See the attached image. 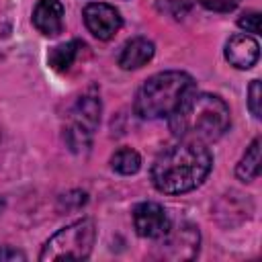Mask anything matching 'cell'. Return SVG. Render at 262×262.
Returning <instances> with one entry per match:
<instances>
[{
  "mask_svg": "<svg viewBox=\"0 0 262 262\" xmlns=\"http://www.w3.org/2000/svg\"><path fill=\"white\" fill-rule=\"evenodd\" d=\"M154 53H156V47L149 39L133 37L123 45V49L119 53V66L123 70H137V68L145 66L154 57Z\"/></svg>",
  "mask_w": 262,
  "mask_h": 262,
  "instance_id": "8fae6325",
  "label": "cell"
},
{
  "mask_svg": "<svg viewBox=\"0 0 262 262\" xmlns=\"http://www.w3.org/2000/svg\"><path fill=\"white\" fill-rule=\"evenodd\" d=\"M158 239L160 242L156 246V258L172 260V262L196 258L201 246L199 227H194L192 223H178L176 227L170 225V229Z\"/></svg>",
  "mask_w": 262,
  "mask_h": 262,
  "instance_id": "8992f818",
  "label": "cell"
},
{
  "mask_svg": "<svg viewBox=\"0 0 262 262\" xmlns=\"http://www.w3.org/2000/svg\"><path fill=\"white\" fill-rule=\"evenodd\" d=\"M199 4L213 12H229L239 4V0H199Z\"/></svg>",
  "mask_w": 262,
  "mask_h": 262,
  "instance_id": "e0dca14e",
  "label": "cell"
},
{
  "mask_svg": "<svg viewBox=\"0 0 262 262\" xmlns=\"http://www.w3.org/2000/svg\"><path fill=\"white\" fill-rule=\"evenodd\" d=\"M260 174V139L256 137L244 151L242 160L235 166V176L242 182H252Z\"/></svg>",
  "mask_w": 262,
  "mask_h": 262,
  "instance_id": "4fadbf2b",
  "label": "cell"
},
{
  "mask_svg": "<svg viewBox=\"0 0 262 262\" xmlns=\"http://www.w3.org/2000/svg\"><path fill=\"white\" fill-rule=\"evenodd\" d=\"M100 113H102V104L94 88L82 92L72 104L63 125V137L68 147L74 154L86 151L90 147L94 131L98 129V123H100Z\"/></svg>",
  "mask_w": 262,
  "mask_h": 262,
  "instance_id": "5b68a950",
  "label": "cell"
},
{
  "mask_svg": "<svg viewBox=\"0 0 262 262\" xmlns=\"http://www.w3.org/2000/svg\"><path fill=\"white\" fill-rule=\"evenodd\" d=\"M0 260H27V254L12 246H0Z\"/></svg>",
  "mask_w": 262,
  "mask_h": 262,
  "instance_id": "ac0fdd59",
  "label": "cell"
},
{
  "mask_svg": "<svg viewBox=\"0 0 262 262\" xmlns=\"http://www.w3.org/2000/svg\"><path fill=\"white\" fill-rule=\"evenodd\" d=\"M84 25L96 39L108 41L119 33L123 18L115 6L106 2H90L84 8Z\"/></svg>",
  "mask_w": 262,
  "mask_h": 262,
  "instance_id": "52a82bcc",
  "label": "cell"
},
{
  "mask_svg": "<svg viewBox=\"0 0 262 262\" xmlns=\"http://www.w3.org/2000/svg\"><path fill=\"white\" fill-rule=\"evenodd\" d=\"M168 119L176 139L203 145L221 139L231 125L227 102L217 94L196 90L188 92Z\"/></svg>",
  "mask_w": 262,
  "mask_h": 262,
  "instance_id": "6da1fadb",
  "label": "cell"
},
{
  "mask_svg": "<svg viewBox=\"0 0 262 262\" xmlns=\"http://www.w3.org/2000/svg\"><path fill=\"white\" fill-rule=\"evenodd\" d=\"M111 166H113L115 172L129 176V174H135L141 168V156L131 147H121L113 154Z\"/></svg>",
  "mask_w": 262,
  "mask_h": 262,
  "instance_id": "5bb4252c",
  "label": "cell"
},
{
  "mask_svg": "<svg viewBox=\"0 0 262 262\" xmlns=\"http://www.w3.org/2000/svg\"><path fill=\"white\" fill-rule=\"evenodd\" d=\"M260 57L258 41L246 33H237L225 43V59L237 70H250Z\"/></svg>",
  "mask_w": 262,
  "mask_h": 262,
  "instance_id": "9c48e42d",
  "label": "cell"
},
{
  "mask_svg": "<svg viewBox=\"0 0 262 262\" xmlns=\"http://www.w3.org/2000/svg\"><path fill=\"white\" fill-rule=\"evenodd\" d=\"M194 90V80L190 74L180 70L158 72L149 76L135 94L133 111L139 119H164L170 117L188 92Z\"/></svg>",
  "mask_w": 262,
  "mask_h": 262,
  "instance_id": "3957f363",
  "label": "cell"
},
{
  "mask_svg": "<svg viewBox=\"0 0 262 262\" xmlns=\"http://www.w3.org/2000/svg\"><path fill=\"white\" fill-rule=\"evenodd\" d=\"M213 156L203 143L180 141L162 151L151 166V182L164 194L190 192L205 182Z\"/></svg>",
  "mask_w": 262,
  "mask_h": 262,
  "instance_id": "7a4b0ae2",
  "label": "cell"
},
{
  "mask_svg": "<svg viewBox=\"0 0 262 262\" xmlns=\"http://www.w3.org/2000/svg\"><path fill=\"white\" fill-rule=\"evenodd\" d=\"M82 49H86V45L82 41H78V39H72L68 43H59L47 53V61H49L51 70L68 72L74 66V61L78 59V55L82 53Z\"/></svg>",
  "mask_w": 262,
  "mask_h": 262,
  "instance_id": "7c38bea8",
  "label": "cell"
},
{
  "mask_svg": "<svg viewBox=\"0 0 262 262\" xmlns=\"http://www.w3.org/2000/svg\"><path fill=\"white\" fill-rule=\"evenodd\" d=\"M33 25L45 37H55L63 29V4L59 0H39L33 8Z\"/></svg>",
  "mask_w": 262,
  "mask_h": 262,
  "instance_id": "30bf717a",
  "label": "cell"
},
{
  "mask_svg": "<svg viewBox=\"0 0 262 262\" xmlns=\"http://www.w3.org/2000/svg\"><path fill=\"white\" fill-rule=\"evenodd\" d=\"M260 100H262L260 80H252V82H250V88H248V108H250V113H252L256 119H260V117H262Z\"/></svg>",
  "mask_w": 262,
  "mask_h": 262,
  "instance_id": "9a60e30c",
  "label": "cell"
},
{
  "mask_svg": "<svg viewBox=\"0 0 262 262\" xmlns=\"http://www.w3.org/2000/svg\"><path fill=\"white\" fill-rule=\"evenodd\" d=\"M96 242V225L92 219H78L55 231L41 248L39 260H86Z\"/></svg>",
  "mask_w": 262,
  "mask_h": 262,
  "instance_id": "277c9868",
  "label": "cell"
},
{
  "mask_svg": "<svg viewBox=\"0 0 262 262\" xmlns=\"http://www.w3.org/2000/svg\"><path fill=\"white\" fill-rule=\"evenodd\" d=\"M237 25H239L246 33L258 35V33H260V14H258L256 10H252V12H244V14L237 18Z\"/></svg>",
  "mask_w": 262,
  "mask_h": 262,
  "instance_id": "2e32d148",
  "label": "cell"
},
{
  "mask_svg": "<svg viewBox=\"0 0 262 262\" xmlns=\"http://www.w3.org/2000/svg\"><path fill=\"white\" fill-rule=\"evenodd\" d=\"M133 227L137 235L147 239H158L170 229V217L166 209L158 203H139L133 209Z\"/></svg>",
  "mask_w": 262,
  "mask_h": 262,
  "instance_id": "ba28073f",
  "label": "cell"
}]
</instances>
